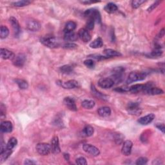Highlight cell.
<instances>
[{"label": "cell", "mask_w": 165, "mask_h": 165, "mask_svg": "<svg viewBox=\"0 0 165 165\" xmlns=\"http://www.w3.org/2000/svg\"><path fill=\"white\" fill-rule=\"evenodd\" d=\"M76 28V23L75 22H72V21H70L67 22L65 24V32H72Z\"/></svg>", "instance_id": "f1b7e54d"}, {"label": "cell", "mask_w": 165, "mask_h": 165, "mask_svg": "<svg viewBox=\"0 0 165 165\" xmlns=\"http://www.w3.org/2000/svg\"><path fill=\"white\" fill-rule=\"evenodd\" d=\"M145 92L149 95H153V96H154V95H160L164 94V92L162 89H159L157 87H154L152 86V85H150L147 88L146 90L145 91Z\"/></svg>", "instance_id": "ffe728a7"}, {"label": "cell", "mask_w": 165, "mask_h": 165, "mask_svg": "<svg viewBox=\"0 0 165 165\" xmlns=\"http://www.w3.org/2000/svg\"><path fill=\"white\" fill-rule=\"evenodd\" d=\"M159 3H160L159 1H156L155 3H153V4L150 6V7L148 9V10H148V12L152 11V10H153L154 9H155V8L156 7V6H157L158 5H159Z\"/></svg>", "instance_id": "ee69618b"}, {"label": "cell", "mask_w": 165, "mask_h": 165, "mask_svg": "<svg viewBox=\"0 0 165 165\" xmlns=\"http://www.w3.org/2000/svg\"><path fill=\"white\" fill-rule=\"evenodd\" d=\"M154 118H155V115L153 114H150L140 118L138 120V122L142 125H147L152 122Z\"/></svg>", "instance_id": "e0dca14e"}, {"label": "cell", "mask_w": 165, "mask_h": 165, "mask_svg": "<svg viewBox=\"0 0 165 165\" xmlns=\"http://www.w3.org/2000/svg\"><path fill=\"white\" fill-rule=\"evenodd\" d=\"M128 87H119L115 89V90L119 92H126V91H129V89H127Z\"/></svg>", "instance_id": "f6af8a7d"}, {"label": "cell", "mask_w": 165, "mask_h": 165, "mask_svg": "<svg viewBox=\"0 0 165 165\" xmlns=\"http://www.w3.org/2000/svg\"><path fill=\"white\" fill-rule=\"evenodd\" d=\"M127 110L129 114L132 115H139L141 113V110L139 108V104L138 103H130L128 104Z\"/></svg>", "instance_id": "8992f818"}, {"label": "cell", "mask_w": 165, "mask_h": 165, "mask_svg": "<svg viewBox=\"0 0 165 165\" xmlns=\"http://www.w3.org/2000/svg\"><path fill=\"white\" fill-rule=\"evenodd\" d=\"M156 127L159 130H160L164 134V124H163V123L157 124V125H156Z\"/></svg>", "instance_id": "bcb514c9"}, {"label": "cell", "mask_w": 165, "mask_h": 165, "mask_svg": "<svg viewBox=\"0 0 165 165\" xmlns=\"http://www.w3.org/2000/svg\"><path fill=\"white\" fill-rule=\"evenodd\" d=\"M9 22H10V23L11 24L12 27V29H13V30H14V33L15 36L17 37L19 35L20 31H21V30H20V26H19V24L18 21H17V19L15 18V17H11L9 19Z\"/></svg>", "instance_id": "4fadbf2b"}, {"label": "cell", "mask_w": 165, "mask_h": 165, "mask_svg": "<svg viewBox=\"0 0 165 165\" xmlns=\"http://www.w3.org/2000/svg\"><path fill=\"white\" fill-rule=\"evenodd\" d=\"M146 73L143 72H132L130 73L127 80H126V83L130 84L134 82L139 81H143L146 78Z\"/></svg>", "instance_id": "6da1fadb"}, {"label": "cell", "mask_w": 165, "mask_h": 165, "mask_svg": "<svg viewBox=\"0 0 165 165\" xmlns=\"http://www.w3.org/2000/svg\"><path fill=\"white\" fill-rule=\"evenodd\" d=\"M95 104V101L93 100H89V99H86L84 100L81 103V106L86 109H91L94 107Z\"/></svg>", "instance_id": "4316f807"}, {"label": "cell", "mask_w": 165, "mask_h": 165, "mask_svg": "<svg viewBox=\"0 0 165 165\" xmlns=\"http://www.w3.org/2000/svg\"><path fill=\"white\" fill-rule=\"evenodd\" d=\"M97 113L101 117H108L111 114V109L108 107H103L99 108L97 110Z\"/></svg>", "instance_id": "7402d4cb"}, {"label": "cell", "mask_w": 165, "mask_h": 165, "mask_svg": "<svg viewBox=\"0 0 165 165\" xmlns=\"http://www.w3.org/2000/svg\"><path fill=\"white\" fill-rule=\"evenodd\" d=\"M15 82L19 89L22 90H25L29 87V84H28V83L26 81H24L23 79H15Z\"/></svg>", "instance_id": "83f0119b"}, {"label": "cell", "mask_w": 165, "mask_h": 165, "mask_svg": "<svg viewBox=\"0 0 165 165\" xmlns=\"http://www.w3.org/2000/svg\"><path fill=\"white\" fill-rule=\"evenodd\" d=\"M78 39V35L74 32H65L64 40L68 41H74Z\"/></svg>", "instance_id": "603a6c76"}, {"label": "cell", "mask_w": 165, "mask_h": 165, "mask_svg": "<svg viewBox=\"0 0 165 165\" xmlns=\"http://www.w3.org/2000/svg\"><path fill=\"white\" fill-rule=\"evenodd\" d=\"M60 71L63 73L69 75V74H71V73H72L73 70L71 65H64V66H61V67L60 68Z\"/></svg>", "instance_id": "1f68e13d"}, {"label": "cell", "mask_w": 165, "mask_h": 165, "mask_svg": "<svg viewBox=\"0 0 165 165\" xmlns=\"http://www.w3.org/2000/svg\"><path fill=\"white\" fill-rule=\"evenodd\" d=\"M148 85L149 83L145 84V85H144V84H137V85H134L129 88V91L133 94H138L141 92H145L147 87L148 86Z\"/></svg>", "instance_id": "52a82bcc"}, {"label": "cell", "mask_w": 165, "mask_h": 165, "mask_svg": "<svg viewBox=\"0 0 165 165\" xmlns=\"http://www.w3.org/2000/svg\"><path fill=\"white\" fill-rule=\"evenodd\" d=\"M36 163L34 162L32 160L30 159H25L24 161V164H27V165H30V164H35Z\"/></svg>", "instance_id": "7dc6e473"}, {"label": "cell", "mask_w": 165, "mask_h": 165, "mask_svg": "<svg viewBox=\"0 0 165 165\" xmlns=\"http://www.w3.org/2000/svg\"><path fill=\"white\" fill-rule=\"evenodd\" d=\"M84 16L86 17L93 19L95 22H97L98 23H101V16L100 12L97 10L95 9H90L86 10L84 12Z\"/></svg>", "instance_id": "3957f363"}, {"label": "cell", "mask_w": 165, "mask_h": 165, "mask_svg": "<svg viewBox=\"0 0 165 165\" xmlns=\"http://www.w3.org/2000/svg\"><path fill=\"white\" fill-rule=\"evenodd\" d=\"M76 162L77 164H79V165H86V164H87L86 160L85 158L83 157H80L78 158V159H76Z\"/></svg>", "instance_id": "b9f144b4"}, {"label": "cell", "mask_w": 165, "mask_h": 165, "mask_svg": "<svg viewBox=\"0 0 165 165\" xmlns=\"http://www.w3.org/2000/svg\"><path fill=\"white\" fill-rule=\"evenodd\" d=\"M59 85L65 89H73L78 86V82L76 80H69L66 82L58 83Z\"/></svg>", "instance_id": "8fae6325"}, {"label": "cell", "mask_w": 165, "mask_h": 165, "mask_svg": "<svg viewBox=\"0 0 165 165\" xmlns=\"http://www.w3.org/2000/svg\"><path fill=\"white\" fill-rule=\"evenodd\" d=\"M64 157H65V159L66 161H68L69 160V159H70L69 154H68V153H64Z\"/></svg>", "instance_id": "681fc988"}, {"label": "cell", "mask_w": 165, "mask_h": 165, "mask_svg": "<svg viewBox=\"0 0 165 165\" xmlns=\"http://www.w3.org/2000/svg\"><path fill=\"white\" fill-rule=\"evenodd\" d=\"M164 29H163L162 30H161L160 31V32H159V37H162L164 36Z\"/></svg>", "instance_id": "c3c4849f"}, {"label": "cell", "mask_w": 165, "mask_h": 165, "mask_svg": "<svg viewBox=\"0 0 165 165\" xmlns=\"http://www.w3.org/2000/svg\"><path fill=\"white\" fill-rule=\"evenodd\" d=\"M36 150L41 156L48 155L52 151L51 145L48 143H39L36 146Z\"/></svg>", "instance_id": "277c9868"}, {"label": "cell", "mask_w": 165, "mask_h": 165, "mask_svg": "<svg viewBox=\"0 0 165 165\" xmlns=\"http://www.w3.org/2000/svg\"><path fill=\"white\" fill-rule=\"evenodd\" d=\"M17 144V139L15 138H11L9 140L7 145H6V148L10 150H13L16 146Z\"/></svg>", "instance_id": "836d02e7"}, {"label": "cell", "mask_w": 165, "mask_h": 165, "mask_svg": "<svg viewBox=\"0 0 165 165\" xmlns=\"http://www.w3.org/2000/svg\"><path fill=\"white\" fill-rule=\"evenodd\" d=\"M84 64H85V65L89 68H94L95 65H96L95 64V62L91 59H86V60L84 61Z\"/></svg>", "instance_id": "f35d334b"}, {"label": "cell", "mask_w": 165, "mask_h": 165, "mask_svg": "<svg viewBox=\"0 0 165 165\" xmlns=\"http://www.w3.org/2000/svg\"><path fill=\"white\" fill-rule=\"evenodd\" d=\"M78 36L83 42L87 43L91 40V35L89 32L85 29H81L78 32Z\"/></svg>", "instance_id": "5bb4252c"}, {"label": "cell", "mask_w": 165, "mask_h": 165, "mask_svg": "<svg viewBox=\"0 0 165 165\" xmlns=\"http://www.w3.org/2000/svg\"><path fill=\"white\" fill-rule=\"evenodd\" d=\"M143 3H145V1H143V0H134L132 1V6L134 9H137Z\"/></svg>", "instance_id": "60d3db41"}, {"label": "cell", "mask_w": 165, "mask_h": 165, "mask_svg": "<svg viewBox=\"0 0 165 165\" xmlns=\"http://www.w3.org/2000/svg\"><path fill=\"white\" fill-rule=\"evenodd\" d=\"M31 2L29 1H25V0H23V1H18L12 3V5L16 6V7H22V6L29 5Z\"/></svg>", "instance_id": "e575fe53"}, {"label": "cell", "mask_w": 165, "mask_h": 165, "mask_svg": "<svg viewBox=\"0 0 165 165\" xmlns=\"http://www.w3.org/2000/svg\"><path fill=\"white\" fill-rule=\"evenodd\" d=\"M103 45V41L101 37H98L90 43V47L92 48H99L102 47Z\"/></svg>", "instance_id": "484cf974"}, {"label": "cell", "mask_w": 165, "mask_h": 165, "mask_svg": "<svg viewBox=\"0 0 165 165\" xmlns=\"http://www.w3.org/2000/svg\"><path fill=\"white\" fill-rule=\"evenodd\" d=\"M89 57L95 59H96V60H98V61L103 60V59H104L108 58L107 57V56H102V55H97V54L90 55L89 56Z\"/></svg>", "instance_id": "7bdbcfd3"}, {"label": "cell", "mask_w": 165, "mask_h": 165, "mask_svg": "<svg viewBox=\"0 0 165 165\" xmlns=\"http://www.w3.org/2000/svg\"><path fill=\"white\" fill-rule=\"evenodd\" d=\"M9 34V30L6 27L2 25L1 26V29H0V37L1 39H5L6 37H7Z\"/></svg>", "instance_id": "4dcf8cb0"}, {"label": "cell", "mask_w": 165, "mask_h": 165, "mask_svg": "<svg viewBox=\"0 0 165 165\" xmlns=\"http://www.w3.org/2000/svg\"><path fill=\"white\" fill-rule=\"evenodd\" d=\"M98 85H99L100 87L103 88V89H110V88L114 86V81L112 80V78H102L99 81Z\"/></svg>", "instance_id": "ba28073f"}, {"label": "cell", "mask_w": 165, "mask_h": 165, "mask_svg": "<svg viewBox=\"0 0 165 165\" xmlns=\"http://www.w3.org/2000/svg\"><path fill=\"white\" fill-rule=\"evenodd\" d=\"M132 146H133V143L131 141H129V140L126 141L123 143V145H122V150H121L122 153L126 156L130 155V153L132 152Z\"/></svg>", "instance_id": "9a60e30c"}, {"label": "cell", "mask_w": 165, "mask_h": 165, "mask_svg": "<svg viewBox=\"0 0 165 165\" xmlns=\"http://www.w3.org/2000/svg\"><path fill=\"white\" fill-rule=\"evenodd\" d=\"M94 24H95V21L92 19V18H89V21H88L86 23V30H92L94 29Z\"/></svg>", "instance_id": "74e56055"}, {"label": "cell", "mask_w": 165, "mask_h": 165, "mask_svg": "<svg viewBox=\"0 0 165 165\" xmlns=\"http://www.w3.org/2000/svg\"><path fill=\"white\" fill-rule=\"evenodd\" d=\"M51 148L52 151L54 153H59L61 152L60 146H59V138L58 136H55L52 139L51 141Z\"/></svg>", "instance_id": "2e32d148"}, {"label": "cell", "mask_w": 165, "mask_h": 165, "mask_svg": "<svg viewBox=\"0 0 165 165\" xmlns=\"http://www.w3.org/2000/svg\"><path fill=\"white\" fill-rule=\"evenodd\" d=\"M12 152V150L9 149L7 148L0 151V162L3 163L7 159L10 157V156L11 155Z\"/></svg>", "instance_id": "44dd1931"}, {"label": "cell", "mask_w": 165, "mask_h": 165, "mask_svg": "<svg viewBox=\"0 0 165 165\" xmlns=\"http://www.w3.org/2000/svg\"><path fill=\"white\" fill-rule=\"evenodd\" d=\"M1 131L3 133H10L13 130V126L12 122L9 121H5L1 123Z\"/></svg>", "instance_id": "ac0fdd59"}, {"label": "cell", "mask_w": 165, "mask_h": 165, "mask_svg": "<svg viewBox=\"0 0 165 165\" xmlns=\"http://www.w3.org/2000/svg\"><path fill=\"white\" fill-rule=\"evenodd\" d=\"M63 48L65 49H68V50H73V49L78 48V45L73 43H67L63 45Z\"/></svg>", "instance_id": "8d00e7d4"}, {"label": "cell", "mask_w": 165, "mask_h": 165, "mask_svg": "<svg viewBox=\"0 0 165 165\" xmlns=\"http://www.w3.org/2000/svg\"><path fill=\"white\" fill-rule=\"evenodd\" d=\"M63 103H64L66 107H67V108H68L70 110L76 112L77 111V110H78L75 101L72 97H65L64 99V101H63Z\"/></svg>", "instance_id": "9c48e42d"}, {"label": "cell", "mask_w": 165, "mask_h": 165, "mask_svg": "<svg viewBox=\"0 0 165 165\" xmlns=\"http://www.w3.org/2000/svg\"><path fill=\"white\" fill-rule=\"evenodd\" d=\"M117 6L113 3H108V4L104 6V10L109 14L115 12L117 10Z\"/></svg>", "instance_id": "cb8c5ba5"}, {"label": "cell", "mask_w": 165, "mask_h": 165, "mask_svg": "<svg viewBox=\"0 0 165 165\" xmlns=\"http://www.w3.org/2000/svg\"><path fill=\"white\" fill-rule=\"evenodd\" d=\"M163 54V51L161 50V48L160 46H157L155 48V49L152 52V53L150 54V55L153 56V57H159Z\"/></svg>", "instance_id": "d590c367"}, {"label": "cell", "mask_w": 165, "mask_h": 165, "mask_svg": "<svg viewBox=\"0 0 165 165\" xmlns=\"http://www.w3.org/2000/svg\"><path fill=\"white\" fill-rule=\"evenodd\" d=\"M26 61V56L23 54H19L13 59V63L17 67H22Z\"/></svg>", "instance_id": "7c38bea8"}, {"label": "cell", "mask_w": 165, "mask_h": 165, "mask_svg": "<svg viewBox=\"0 0 165 165\" xmlns=\"http://www.w3.org/2000/svg\"><path fill=\"white\" fill-rule=\"evenodd\" d=\"M27 29L32 32H37L41 29V24L36 20L30 19L27 24Z\"/></svg>", "instance_id": "30bf717a"}, {"label": "cell", "mask_w": 165, "mask_h": 165, "mask_svg": "<svg viewBox=\"0 0 165 165\" xmlns=\"http://www.w3.org/2000/svg\"><path fill=\"white\" fill-rule=\"evenodd\" d=\"M40 42L43 45H45V47L50 48H57L59 45L58 40L54 36H47L41 37L40 39Z\"/></svg>", "instance_id": "7a4b0ae2"}, {"label": "cell", "mask_w": 165, "mask_h": 165, "mask_svg": "<svg viewBox=\"0 0 165 165\" xmlns=\"http://www.w3.org/2000/svg\"><path fill=\"white\" fill-rule=\"evenodd\" d=\"M91 90H92V94L94 95V96H96V97L101 98V99H107V97L105 96V95H104L103 94L99 92V91H98L96 89V87H95L94 85H92V86H91Z\"/></svg>", "instance_id": "f546056e"}, {"label": "cell", "mask_w": 165, "mask_h": 165, "mask_svg": "<svg viewBox=\"0 0 165 165\" xmlns=\"http://www.w3.org/2000/svg\"><path fill=\"white\" fill-rule=\"evenodd\" d=\"M0 54H1V57L3 59H11L13 60L15 58V55L12 52L10 51L6 48H1L0 50Z\"/></svg>", "instance_id": "d6986e66"}, {"label": "cell", "mask_w": 165, "mask_h": 165, "mask_svg": "<svg viewBox=\"0 0 165 165\" xmlns=\"http://www.w3.org/2000/svg\"><path fill=\"white\" fill-rule=\"evenodd\" d=\"M94 130L92 126L90 125H86L83 129V133L86 136L90 137L94 134Z\"/></svg>", "instance_id": "d6a6232c"}, {"label": "cell", "mask_w": 165, "mask_h": 165, "mask_svg": "<svg viewBox=\"0 0 165 165\" xmlns=\"http://www.w3.org/2000/svg\"><path fill=\"white\" fill-rule=\"evenodd\" d=\"M104 54L107 58L111 57H117V56H121V54L119 52H117L113 49H105L104 50Z\"/></svg>", "instance_id": "d4e9b609"}, {"label": "cell", "mask_w": 165, "mask_h": 165, "mask_svg": "<svg viewBox=\"0 0 165 165\" xmlns=\"http://www.w3.org/2000/svg\"><path fill=\"white\" fill-rule=\"evenodd\" d=\"M147 162H148V159H147L146 157H141L138 158V160L136 161L135 164L138 165H143V164H146Z\"/></svg>", "instance_id": "ab89813d"}, {"label": "cell", "mask_w": 165, "mask_h": 165, "mask_svg": "<svg viewBox=\"0 0 165 165\" xmlns=\"http://www.w3.org/2000/svg\"><path fill=\"white\" fill-rule=\"evenodd\" d=\"M83 148L85 152L89 153L90 155L94 157H96L99 155L100 151L96 146H94L90 144H85L83 146Z\"/></svg>", "instance_id": "5b68a950"}]
</instances>
